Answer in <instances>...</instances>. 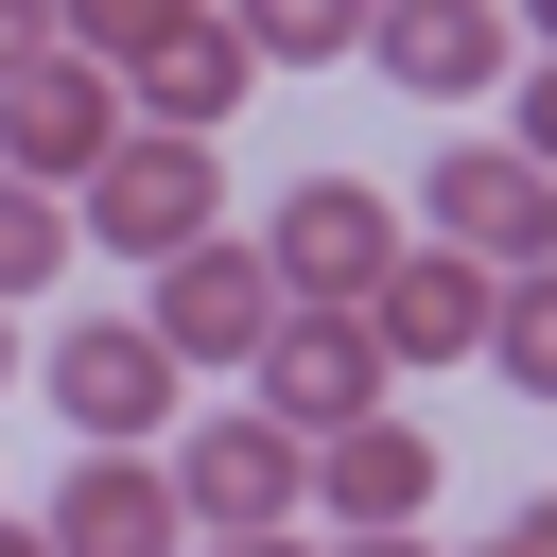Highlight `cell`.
<instances>
[{"label":"cell","instance_id":"cell-23","mask_svg":"<svg viewBox=\"0 0 557 557\" xmlns=\"http://www.w3.org/2000/svg\"><path fill=\"white\" fill-rule=\"evenodd\" d=\"M505 17H522V35H540V52H557V0H505Z\"/></svg>","mask_w":557,"mask_h":557},{"label":"cell","instance_id":"cell-10","mask_svg":"<svg viewBox=\"0 0 557 557\" xmlns=\"http://www.w3.org/2000/svg\"><path fill=\"white\" fill-rule=\"evenodd\" d=\"M261 261H278V296H366V278L400 261V209H383L366 174H296L278 226H261Z\"/></svg>","mask_w":557,"mask_h":557},{"label":"cell","instance_id":"cell-2","mask_svg":"<svg viewBox=\"0 0 557 557\" xmlns=\"http://www.w3.org/2000/svg\"><path fill=\"white\" fill-rule=\"evenodd\" d=\"M383 331L348 313V296H278V331L244 348V400L261 418H296V435H331V418H383Z\"/></svg>","mask_w":557,"mask_h":557},{"label":"cell","instance_id":"cell-11","mask_svg":"<svg viewBox=\"0 0 557 557\" xmlns=\"http://www.w3.org/2000/svg\"><path fill=\"white\" fill-rule=\"evenodd\" d=\"M35 522H52V557H191V505L157 453H70V487Z\"/></svg>","mask_w":557,"mask_h":557},{"label":"cell","instance_id":"cell-9","mask_svg":"<svg viewBox=\"0 0 557 557\" xmlns=\"http://www.w3.org/2000/svg\"><path fill=\"white\" fill-rule=\"evenodd\" d=\"M487 278L505 261H470V244H400L348 313L383 331V366H487Z\"/></svg>","mask_w":557,"mask_h":557},{"label":"cell","instance_id":"cell-13","mask_svg":"<svg viewBox=\"0 0 557 557\" xmlns=\"http://www.w3.org/2000/svg\"><path fill=\"white\" fill-rule=\"evenodd\" d=\"M244 87H261V52H244V17H226V0H209L191 35H157V52L122 70V104H139L157 139H226V104H244Z\"/></svg>","mask_w":557,"mask_h":557},{"label":"cell","instance_id":"cell-6","mask_svg":"<svg viewBox=\"0 0 557 557\" xmlns=\"http://www.w3.org/2000/svg\"><path fill=\"white\" fill-rule=\"evenodd\" d=\"M174 400H191V366H174L139 313H87V331H52V418H70L87 453H139Z\"/></svg>","mask_w":557,"mask_h":557},{"label":"cell","instance_id":"cell-15","mask_svg":"<svg viewBox=\"0 0 557 557\" xmlns=\"http://www.w3.org/2000/svg\"><path fill=\"white\" fill-rule=\"evenodd\" d=\"M226 17H244L261 70H348L366 52V0H226Z\"/></svg>","mask_w":557,"mask_h":557},{"label":"cell","instance_id":"cell-7","mask_svg":"<svg viewBox=\"0 0 557 557\" xmlns=\"http://www.w3.org/2000/svg\"><path fill=\"white\" fill-rule=\"evenodd\" d=\"M505 52H522L505 0H366V70H383L400 104H487Z\"/></svg>","mask_w":557,"mask_h":557},{"label":"cell","instance_id":"cell-5","mask_svg":"<svg viewBox=\"0 0 557 557\" xmlns=\"http://www.w3.org/2000/svg\"><path fill=\"white\" fill-rule=\"evenodd\" d=\"M139 331H157L174 366H244V348L278 331V261H261L244 226H209V244H174V261H157V296H139Z\"/></svg>","mask_w":557,"mask_h":557},{"label":"cell","instance_id":"cell-16","mask_svg":"<svg viewBox=\"0 0 557 557\" xmlns=\"http://www.w3.org/2000/svg\"><path fill=\"white\" fill-rule=\"evenodd\" d=\"M70 244H87V226H70V191L0 174V296H17V278H70Z\"/></svg>","mask_w":557,"mask_h":557},{"label":"cell","instance_id":"cell-24","mask_svg":"<svg viewBox=\"0 0 557 557\" xmlns=\"http://www.w3.org/2000/svg\"><path fill=\"white\" fill-rule=\"evenodd\" d=\"M0 557H52V522H0Z\"/></svg>","mask_w":557,"mask_h":557},{"label":"cell","instance_id":"cell-14","mask_svg":"<svg viewBox=\"0 0 557 557\" xmlns=\"http://www.w3.org/2000/svg\"><path fill=\"white\" fill-rule=\"evenodd\" d=\"M487 366H505L522 400H557V261H505V278H487Z\"/></svg>","mask_w":557,"mask_h":557},{"label":"cell","instance_id":"cell-12","mask_svg":"<svg viewBox=\"0 0 557 557\" xmlns=\"http://www.w3.org/2000/svg\"><path fill=\"white\" fill-rule=\"evenodd\" d=\"M418 505H435V435H418V418H331V435H313V522H331V540L418 522Z\"/></svg>","mask_w":557,"mask_h":557},{"label":"cell","instance_id":"cell-18","mask_svg":"<svg viewBox=\"0 0 557 557\" xmlns=\"http://www.w3.org/2000/svg\"><path fill=\"white\" fill-rule=\"evenodd\" d=\"M35 52H70V17H52V0H0V87H17Z\"/></svg>","mask_w":557,"mask_h":557},{"label":"cell","instance_id":"cell-8","mask_svg":"<svg viewBox=\"0 0 557 557\" xmlns=\"http://www.w3.org/2000/svg\"><path fill=\"white\" fill-rule=\"evenodd\" d=\"M418 226L470 244V261H557V174H540L522 139H453L435 191H418Z\"/></svg>","mask_w":557,"mask_h":557},{"label":"cell","instance_id":"cell-26","mask_svg":"<svg viewBox=\"0 0 557 557\" xmlns=\"http://www.w3.org/2000/svg\"><path fill=\"white\" fill-rule=\"evenodd\" d=\"M487 557H505V540H487Z\"/></svg>","mask_w":557,"mask_h":557},{"label":"cell","instance_id":"cell-22","mask_svg":"<svg viewBox=\"0 0 557 557\" xmlns=\"http://www.w3.org/2000/svg\"><path fill=\"white\" fill-rule=\"evenodd\" d=\"M313 557H418V522H366V540H313Z\"/></svg>","mask_w":557,"mask_h":557},{"label":"cell","instance_id":"cell-17","mask_svg":"<svg viewBox=\"0 0 557 557\" xmlns=\"http://www.w3.org/2000/svg\"><path fill=\"white\" fill-rule=\"evenodd\" d=\"M52 17H70V52H87V70H139V52H157V35H191L209 0H52Z\"/></svg>","mask_w":557,"mask_h":557},{"label":"cell","instance_id":"cell-3","mask_svg":"<svg viewBox=\"0 0 557 557\" xmlns=\"http://www.w3.org/2000/svg\"><path fill=\"white\" fill-rule=\"evenodd\" d=\"M174 505H191V540H244V522H296L313 505V435L296 418H191L174 435Z\"/></svg>","mask_w":557,"mask_h":557},{"label":"cell","instance_id":"cell-1","mask_svg":"<svg viewBox=\"0 0 557 557\" xmlns=\"http://www.w3.org/2000/svg\"><path fill=\"white\" fill-rule=\"evenodd\" d=\"M70 226H87L104 261H139V278H157L174 244H209V226H226V157H209V139H157V122H122V157L70 191Z\"/></svg>","mask_w":557,"mask_h":557},{"label":"cell","instance_id":"cell-21","mask_svg":"<svg viewBox=\"0 0 557 557\" xmlns=\"http://www.w3.org/2000/svg\"><path fill=\"white\" fill-rule=\"evenodd\" d=\"M505 557H557V487H540V505H522V522H505Z\"/></svg>","mask_w":557,"mask_h":557},{"label":"cell","instance_id":"cell-25","mask_svg":"<svg viewBox=\"0 0 557 557\" xmlns=\"http://www.w3.org/2000/svg\"><path fill=\"white\" fill-rule=\"evenodd\" d=\"M0 383H17V296H0Z\"/></svg>","mask_w":557,"mask_h":557},{"label":"cell","instance_id":"cell-4","mask_svg":"<svg viewBox=\"0 0 557 557\" xmlns=\"http://www.w3.org/2000/svg\"><path fill=\"white\" fill-rule=\"evenodd\" d=\"M122 70H87V52H35L17 87H0V174H35V191H87L104 157H122Z\"/></svg>","mask_w":557,"mask_h":557},{"label":"cell","instance_id":"cell-20","mask_svg":"<svg viewBox=\"0 0 557 557\" xmlns=\"http://www.w3.org/2000/svg\"><path fill=\"white\" fill-rule=\"evenodd\" d=\"M191 557H313L296 522H244V540H191Z\"/></svg>","mask_w":557,"mask_h":557},{"label":"cell","instance_id":"cell-19","mask_svg":"<svg viewBox=\"0 0 557 557\" xmlns=\"http://www.w3.org/2000/svg\"><path fill=\"white\" fill-rule=\"evenodd\" d=\"M505 139H522V157H540V174H557V52H540V70H522V104H505Z\"/></svg>","mask_w":557,"mask_h":557}]
</instances>
